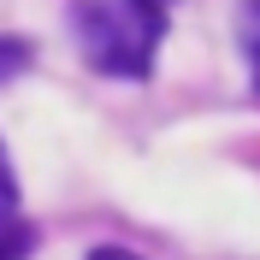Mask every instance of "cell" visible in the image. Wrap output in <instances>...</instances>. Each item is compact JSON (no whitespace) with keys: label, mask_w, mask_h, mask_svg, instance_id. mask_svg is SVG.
Returning <instances> with one entry per match:
<instances>
[{"label":"cell","mask_w":260,"mask_h":260,"mask_svg":"<svg viewBox=\"0 0 260 260\" xmlns=\"http://www.w3.org/2000/svg\"><path fill=\"white\" fill-rule=\"evenodd\" d=\"M243 48H248V65H254V89H260V0L243 6Z\"/></svg>","instance_id":"2"},{"label":"cell","mask_w":260,"mask_h":260,"mask_svg":"<svg viewBox=\"0 0 260 260\" xmlns=\"http://www.w3.org/2000/svg\"><path fill=\"white\" fill-rule=\"evenodd\" d=\"M89 59L107 71H148L154 42L166 30V0H124V6H77Z\"/></svg>","instance_id":"1"},{"label":"cell","mask_w":260,"mask_h":260,"mask_svg":"<svg viewBox=\"0 0 260 260\" xmlns=\"http://www.w3.org/2000/svg\"><path fill=\"white\" fill-rule=\"evenodd\" d=\"M30 243H36L30 231H0V254H24Z\"/></svg>","instance_id":"5"},{"label":"cell","mask_w":260,"mask_h":260,"mask_svg":"<svg viewBox=\"0 0 260 260\" xmlns=\"http://www.w3.org/2000/svg\"><path fill=\"white\" fill-rule=\"evenodd\" d=\"M24 59H30V53H24V42H0V77H12Z\"/></svg>","instance_id":"4"},{"label":"cell","mask_w":260,"mask_h":260,"mask_svg":"<svg viewBox=\"0 0 260 260\" xmlns=\"http://www.w3.org/2000/svg\"><path fill=\"white\" fill-rule=\"evenodd\" d=\"M18 207V178H12V160H6V142H0V219Z\"/></svg>","instance_id":"3"}]
</instances>
